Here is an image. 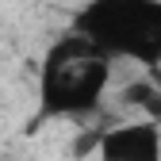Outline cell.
I'll use <instances>...</instances> for the list:
<instances>
[{
	"mask_svg": "<svg viewBox=\"0 0 161 161\" xmlns=\"http://www.w3.org/2000/svg\"><path fill=\"white\" fill-rule=\"evenodd\" d=\"M115 62L80 31L62 35L42 58L38 100L46 115H88L104 104Z\"/></svg>",
	"mask_w": 161,
	"mask_h": 161,
	"instance_id": "6da1fadb",
	"label": "cell"
},
{
	"mask_svg": "<svg viewBox=\"0 0 161 161\" xmlns=\"http://www.w3.org/2000/svg\"><path fill=\"white\" fill-rule=\"evenodd\" d=\"M111 62H161V0H85L77 27Z\"/></svg>",
	"mask_w": 161,
	"mask_h": 161,
	"instance_id": "7a4b0ae2",
	"label": "cell"
},
{
	"mask_svg": "<svg viewBox=\"0 0 161 161\" xmlns=\"http://www.w3.org/2000/svg\"><path fill=\"white\" fill-rule=\"evenodd\" d=\"M96 157L100 161H161V123L134 115L100 130Z\"/></svg>",
	"mask_w": 161,
	"mask_h": 161,
	"instance_id": "3957f363",
	"label": "cell"
},
{
	"mask_svg": "<svg viewBox=\"0 0 161 161\" xmlns=\"http://www.w3.org/2000/svg\"><path fill=\"white\" fill-rule=\"evenodd\" d=\"M119 100H123L127 108H134L138 115L157 119V123H161V88L153 85L150 77H134V80H127V85L119 88Z\"/></svg>",
	"mask_w": 161,
	"mask_h": 161,
	"instance_id": "277c9868",
	"label": "cell"
}]
</instances>
